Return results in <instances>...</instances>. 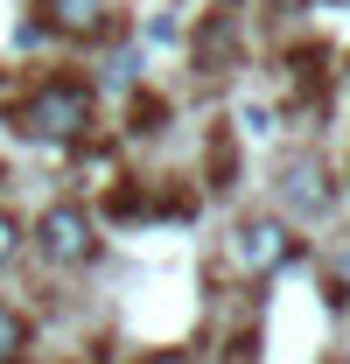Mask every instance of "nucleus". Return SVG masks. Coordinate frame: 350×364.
Masks as SVG:
<instances>
[{
	"instance_id": "6e6552de",
	"label": "nucleus",
	"mask_w": 350,
	"mask_h": 364,
	"mask_svg": "<svg viewBox=\"0 0 350 364\" xmlns=\"http://www.w3.org/2000/svg\"><path fill=\"white\" fill-rule=\"evenodd\" d=\"M140 364H196V358H182V350H154V358H140Z\"/></svg>"
},
{
	"instance_id": "1a4fd4ad",
	"label": "nucleus",
	"mask_w": 350,
	"mask_h": 364,
	"mask_svg": "<svg viewBox=\"0 0 350 364\" xmlns=\"http://www.w3.org/2000/svg\"><path fill=\"white\" fill-rule=\"evenodd\" d=\"M336 273H344V287H350V245H344V259H336Z\"/></svg>"
},
{
	"instance_id": "423d86ee",
	"label": "nucleus",
	"mask_w": 350,
	"mask_h": 364,
	"mask_svg": "<svg viewBox=\"0 0 350 364\" xmlns=\"http://www.w3.org/2000/svg\"><path fill=\"white\" fill-rule=\"evenodd\" d=\"M21 350H28V322L14 316V309H0V364H14Z\"/></svg>"
},
{
	"instance_id": "39448f33",
	"label": "nucleus",
	"mask_w": 350,
	"mask_h": 364,
	"mask_svg": "<svg viewBox=\"0 0 350 364\" xmlns=\"http://www.w3.org/2000/svg\"><path fill=\"white\" fill-rule=\"evenodd\" d=\"M98 14H105V0H49V21H56L63 36H91Z\"/></svg>"
},
{
	"instance_id": "9d476101",
	"label": "nucleus",
	"mask_w": 350,
	"mask_h": 364,
	"mask_svg": "<svg viewBox=\"0 0 350 364\" xmlns=\"http://www.w3.org/2000/svg\"><path fill=\"white\" fill-rule=\"evenodd\" d=\"M280 7H295V0H280Z\"/></svg>"
},
{
	"instance_id": "f257e3e1",
	"label": "nucleus",
	"mask_w": 350,
	"mask_h": 364,
	"mask_svg": "<svg viewBox=\"0 0 350 364\" xmlns=\"http://www.w3.org/2000/svg\"><path fill=\"white\" fill-rule=\"evenodd\" d=\"M21 134H36V140L91 134V91L78 85V77H43V85L21 98Z\"/></svg>"
},
{
	"instance_id": "20e7f679",
	"label": "nucleus",
	"mask_w": 350,
	"mask_h": 364,
	"mask_svg": "<svg viewBox=\"0 0 350 364\" xmlns=\"http://www.w3.org/2000/svg\"><path fill=\"white\" fill-rule=\"evenodd\" d=\"M280 196H287L295 218H322V210H329V176H322V161H287V168H280Z\"/></svg>"
},
{
	"instance_id": "9b49d317",
	"label": "nucleus",
	"mask_w": 350,
	"mask_h": 364,
	"mask_svg": "<svg viewBox=\"0 0 350 364\" xmlns=\"http://www.w3.org/2000/svg\"><path fill=\"white\" fill-rule=\"evenodd\" d=\"M85 364H98V358H85Z\"/></svg>"
},
{
	"instance_id": "0eeeda50",
	"label": "nucleus",
	"mask_w": 350,
	"mask_h": 364,
	"mask_svg": "<svg viewBox=\"0 0 350 364\" xmlns=\"http://www.w3.org/2000/svg\"><path fill=\"white\" fill-rule=\"evenodd\" d=\"M14 245H21V225H14V218L0 210V259H14Z\"/></svg>"
},
{
	"instance_id": "7ed1b4c3",
	"label": "nucleus",
	"mask_w": 350,
	"mask_h": 364,
	"mask_svg": "<svg viewBox=\"0 0 350 364\" xmlns=\"http://www.w3.org/2000/svg\"><path fill=\"white\" fill-rule=\"evenodd\" d=\"M36 245H43V259H56V267H85L91 259V218L78 203H56L43 225H36Z\"/></svg>"
},
{
	"instance_id": "f03ea898",
	"label": "nucleus",
	"mask_w": 350,
	"mask_h": 364,
	"mask_svg": "<svg viewBox=\"0 0 350 364\" xmlns=\"http://www.w3.org/2000/svg\"><path fill=\"white\" fill-rule=\"evenodd\" d=\"M295 259V238H287V225H273V218H253V225L231 231V267L238 273H273Z\"/></svg>"
}]
</instances>
